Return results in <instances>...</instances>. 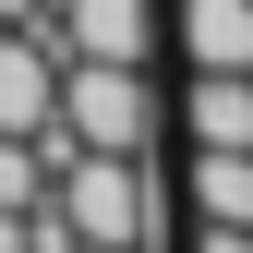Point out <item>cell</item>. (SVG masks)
<instances>
[{
  "label": "cell",
  "mask_w": 253,
  "mask_h": 253,
  "mask_svg": "<svg viewBox=\"0 0 253 253\" xmlns=\"http://www.w3.org/2000/svg\"><path fill=\"white\" fill-rule=\"evenodd\" d=\"M48 217L73 241H121V253H145V229L169 217V181L145 169V157H97V145H73L48 169Z\"/></svg>",
  "instance_id": "6da1fadb"
},
{
  "label": "cell",
  "mask_w": 253,
  "mask_h": 253,
  "mask_svg": "<svg viewBox=\"0 0 253 253\" xmlns=\"http://www.w3.org/2000/svg\"><path fill=\"white\" fill-rule=\"evenodd\" d=\"M48 133H60V145H97V157H145V145H157V84H145V60H60Z\"/></svg>",
  "instance_id": "7a4b0ae2"
},
{
  "label": "cell",
  "mask_w": 253,
  "mask_h": 253,
  "mask_svg": "<svg viewBox=\"0 0 253 253\" xmlns=\"http://www.w3.org/2000/svg\"><path fill=\"white\" fill-rule=\"evenodd\" d=\"M48 109H60V37H48V12L0 24V133H48Z\"/></svg>",
  "instance_id": "3957f363"
},
{
  "label": "cell",
  "mask_w": 253,
  "mask_h": 253,
  "mask_svg": "<svg viewBox=\"0 0 253 253\" xmlns=\"http://www.w3.org/2000/svg\"><path fill=\"white\" fill-rule=\"evenodd\" d=\"M60 60H157V0H48Z\"/></svg>",
  "instance_id": "277c9868"
},
{
  "label": "cell",
  "mask_w": 253,
  "mask_h": 253,
  "mask_svg": "<svg viewBox=\"0 0 253 253\" xmlns=\"http://www.w3.org/2000/svg\"><path fill=\"white\" fill-rule=\"evenodd\" d=\"M181 60L193 73H253V0H181Z\"/></svg>",
  "instance_id": "5b68a950"
},
{
  "label": "cell",
  "mask_w": 253,
  "mask_h": 253,
  "mask_svg": "<svg viewBox=\"0 0 253 253\" xmlns=\"http://www.w3.org/2000/svg\"><path fill=\"white\" fill-rule=\"evenodd\" d=\"M181 133H193V145H253V73H193Z\"/></svg>",
  "instance_id": "8992f818"
},
{
  "label": "cell",
  "mask_w": 253,
  "mask_h": 253,
  "mask_svg": "<svg viewBox=\"0 0 253 253\" xmlns=\"http://www.w3.org/2000/svg\"><path fill=\"white\" fill-rule=\"evenodd\" d=\"M193 217L253 229V145H193Z\"/></svg>",
  "instance_id": "52a82bcc"
},
{
  "label": "cell",
  "mask_w": 253,
  "mask_h": 253,
  "mask_svg": "<svg viewBox=\"0 0 253 253\" xmlns=\"http://www.w3.org/2000/svg\"><path fill=\"white\" fill-rule=\"evenodd\" d=\"M193 253H253V229H229V217H205V241Z\"/></svg>",
  "instance_id": "ba28073f"
},
{
  "label": "cell",
  "mask_w": 253,
  "mask_h": 253,
  "mask_svg": "<svg viewBox=\"0 0 253 253\" xmlns=\"http://www.w3.org/2000/svg\"><path fill=\"white\" fill-rule=\"evenodd\" d=\"M37 12H48V0H0V24H37Z\"/></svg>",
  "instance_id": "9c48e42d"
},
{
  "label": "cell",
  "mask_w": 253,
  "mask_h": 253,
  "mask_svg": "<svg viewBox=\"0 0 253 253\" xmlns=\"http://www.w3.org/2000/svg\"><path fill=\"white\" fill-rule=\"evenodd\" d=\"M60 253H121V241H60Z\"/></svg>",
  "instance_id": "30bf717a"
}]
</instances>
